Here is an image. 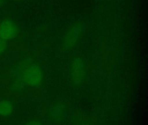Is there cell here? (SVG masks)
Segmentation results:
<instances>
[{"instance_id":"9c48e42d","label":"cell","mask_w":148,"mask_h":125,"mask_svg":"<svg viewBox=\"0 0 148 125\" xmlns=\"http://www.w3.org/2000/svg\"><path fill=\"white\" fill-rule=\"evenodd\" d=\"M2 3H3V0H0V7H1V5H2Z\"/></svg>"},{"instance_id":"277c9868","label":"cell","mask_w":148,"mask_h":125,"mask_svg":"<svg viewBox=\"0 0 148 125\" xmlns=\"http://www.w3.org/2000/svg\"><path fill=\"white\" fill-rule=\"evenodd\" d=\"M19 29L11 19H4L0 22V37L3 40L14 39L18 36Z\"/></svg>"},{"instance_id":"8992f818","label":"cell","mask_w":148,"mask_h":125,"mask_svg":"<svg viewBox=\"0 0 148 125\" xmlns=\"http://www.w3.org/2000/svg\"><path fill=\"white\" fill-rule=\"evenodd\" d=\"M13 112V104L9 100L0 101V116L9 117Z\"/></svg>"},{"instance_id":"ba28073f","label":"cell","mask_w":148,"mask_h":125,"mask_svg":"<svg viewBox=\"0 0 148 125\" xmlns=\"http://www.w3.org/2000/svg\"><path fill=\"white\" fill-rule=\"evenodd\" d=\"M25 125H42V124L37 120H31V121H29L28 123H26Z\"/></svg>"},{"instance_id":"30bf717a","label":"cell","mask_w":148,"mask_h":125,"mask_svg":"<svg viewBox=\"0 0 148 125\" xmlns=\"http://www.w3.org/2000/svg\"><path fill=\"white\" fill-rule=\"evenodd\" d=\"M14 1H23V0H14Z\"/></svg>"},{"instance_id":"6da1fadb","label":"cell","mask_w":148,"mask_h":125,"mask_svg":"<svg viewBox=\"0 0 148 125\" xmlns=\"http://www.w3.org/2000/svg\"><path fill=\"white\" fill-rule=\"evenodd\" d=\"M84 31V25L81 22L73 23L66 31L62 39V47L64 50L73 48L81 39Z\"/></svg>"},{"instance_id":"3957f363","label":"cell","mask_w":148,"mask_h":125,"mask_svg":"<svg viewBox=\"0 0 148 125\" xmlns=\"http://www.w3.org/2000/svg\"><path fill=\"white\" fill-rule=\"evenodd\" d=\"M70 77L72 82L76 85H80L83 83L86 77V69L84 62L81 57H76L72 61L70 66Z\"/></svg>"},{"instance_id":"52a82bcc","label":"cell","mask_w":148,"mask_h":125,"mask_svg":"<svg viewBox=\"0 0 148 125\" xmlns=\"http://www.w3.org/2000/svg\"><path fill=\"white\" fill-rule=\"evenodd\" d=\"M6 47H7V43H6V41L0 37V55H2V54L5 51Z\"/></svg>"},{"instance_id":"5b68a950","label":"cell","mask_w":148,"mask_h":125,"mask_svg":"<svg viewBox=\"0 0 148 125\" xmlns=\"http://www.w3.org/2000/svg\"><path fill=\"white\" fill-rule=\"evenodd\" d=\"M64 115H65V109L64 106L61 104H54L49 111V117L54 122L62 121L64 117Z\"/></svg>"},{"instance_id":"7a4b0ae2","label":"cell","mask_w":148,"mask_h":125,"mask_svg":"<svg viewBox=\"0 0 148 125\" xmlns=\"http://www.w3.org/2000/svg\"><path fill=\"white\" fill-rule=\"evenodd\" d=\"M23 77L27 84L38 87L42 81V71L38 65L35 64H29L23 68Z\"/></svg>"}]
</instances>
